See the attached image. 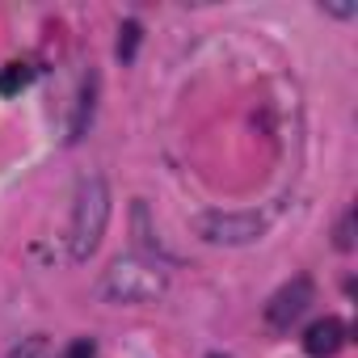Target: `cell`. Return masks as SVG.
<instances>
[{
    "mask_svg": "<svg viewBox=\"0 0 358 358\" xmlns=\"http://www.w3.org/2000/svg\"><path fill=\"white\" fill-rule=\"evenodd\" d=\"M110 220V190L101 177H85L76 186V207H72V228H68V253L72 262H89L101 245Z\"/></svg>",
    "mask_w": 358,
    "mask_h": 358,
    "instance_id": "6da1fadb",
    "label": "cell"
},
{
    "mask_svg": "<svg viewBox=\"0 0 358 358\" xmlns=\"http://www.w3.org/2000/svg\"><path fill=\"white\" fill-rule=\"evenodd\" d=\"M164 287H169L164 274L156 266H148V262H135V257L114 262L106 270V278H101V295L110 303H152V299L164 295Z\"/></svg>",
    "mask_w": 358,
    "mask_h": 358,
    "instance_id": "7a4b0ae2",
    "label": "cell"
},
{
    "mask_svg": "<svg viewBox=\"0 0 358 358\" xmlns=\"http://www.w3.org/2000/svg\"><path fill=\"white\" fill-rule=\"evenodd\" d=\"M199 236L203 241H211V245H249V241H257L262 232H266V220L262 215H224V211H207V215H199Z\"/></svg>",
    "mask_w": 358,
    "mask_h": 358,
    "instance_id": "3957f363",
    "label": "cell"
},
{
    "mask_svg": "<svg viewBox=\"0 0 358 358\" xmlns=\"http://www.w3.org/2000/svg\"><path fill=\"white\" fill-rule=\"evenodd\" d=\"M316 299V287H312V278H291L287 287H278L274 295H270V303H266V324L270 329H291L303 312H308V303Z\"/></svg>",
    "mask_w": 358,
    "mask_h": 358,
    "instance_id": "277c9868",
    "label": "cell"
},
{
    "mask_svg": "<svg viewBox=\"0 0 358 358\" xmlns=\"http://www.w3.org/2000/svg\"><path fill=\"white\" fill-rule=\"evenodd\" d=\"M341 345H345V324H341L337 316H324V320L308 324V333H303L308 358H333Z\"/></svg>",
    "mask_w": 358,
    "mask_h": 358,
    "instance_id": "5b68a950",
    "label": "cell"
},
{
    "mask_svg": "<svg viewBox=\"0 0 358 358\" xmlns=\"http://www.w3.org/2000/svg\"><path fill=\"white\" fill-rule=\"evenodd\" d=\"M30 80H34V68H30V64H9L5 72H0V93L13 97V93H22Z\"/></svg>",
    "mask_w": 358,
    "mask_h": 358,
    "instance_id": "8992f818",
    "label": "cell"
},
{
    "mask_svg": "<svg viewBox=\"0 0 358 358\" xmlns=\"http://www.w3.org/2000/svg\"><path fill=\"white\" fill-rule=\"evenodd\" d=\"M93 89H97V85L85 80V89H80V106H76V118H72V135H68V139H80V135H85V122L93 118Z\"/></svg>",
    "mask_w": 358,
    "mask_h": 358,
    "instance_id": "52a82bcc",
    "label": "cell"
},
{
    "mask_svg": "<svg viewBox=\"0 0 358 358\" xmlns=\"http://www.w3.org/2000/svg\"><path fill=\"white\" fill-rule=\"evenodd\" d=\"M135 47H139V22H122V30H118V59H131Z\"/></svg>",
    "mask_w": 358,
    "mask_h": 358,
    "instance_id": "ba28073f",
    "label": "cell"
},
{
    "mask_svg": "<svg viewBox=\"0 0 358 358\" xmlns=\"http://www.w3.org/2000/svg\"><path fill=\"white\" fill-rule=\"evenodd\" d=\"M43 350H47V341H43V337H26V341H22V345H13L5 358H38Z\"/></svg>",
    "mask_w": 358,
    "mask_h": 358,
    "instance_id": "9c48e42d",
    "label": "cell"
},
{
    "mask_svg": "<svg viewBox=\"0 0 358 358\" xmlns=\"http://www.w3.org/2000/svg\"><path fill=\"white\" fill-rule=\"evenodd\" d=\"M337 249H354V215H341V224H337Z\"/></svg>",
    "mask_w": 358,
    "mask_h": 358,
    "instance_id": "30bf717a",
    "label": "cell"
},
{
    "mask_svg": "<svg viewBox=\"0 0 358 358\" xmlns=\"http://www.w3.org/2000/svg\"><path fill=\"white\" fill-rule=\"evenodd\" d=\"M68 358H97V345H93V337H76V341L68 345Z\"/></svg>",
    "mask_w": 358,
    "mask_h": 358,
    "instance_id": "8fae6325",
    "label": "cell"
},
{
    "mask_svg": "<svg viewBox=\"0 0 358 358\" xmlns=\"http://www.w3.org/2000/svg\"><path fill=\"white\" fill-rule=\"evenodd\" d=\"M211 358H220V354H211Z\"/></svg>",
    "mask_w": 358,
    "mask_h": 358,
    "instance_id": "7c38bea8",
    "label": "cell"
}]
</instances>
